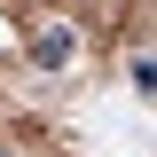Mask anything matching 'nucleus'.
Wrapping results in <instances>:
<instances>
[{
  "label": "nucleus",
  "mask_w": 157,
  "mask_h": 157,
  "mask_svg": "<svg viewBox=\"0 0 157 157\" xmlns=\"http://www.w3.org/2000/svg\"><path fill=\"white\" fill-rule=\"evenodd\" d=\"M71 55V32H39V63H63Z\"/></svg>",
  "instance_id": "f257e3e1"
}]
</instances>
